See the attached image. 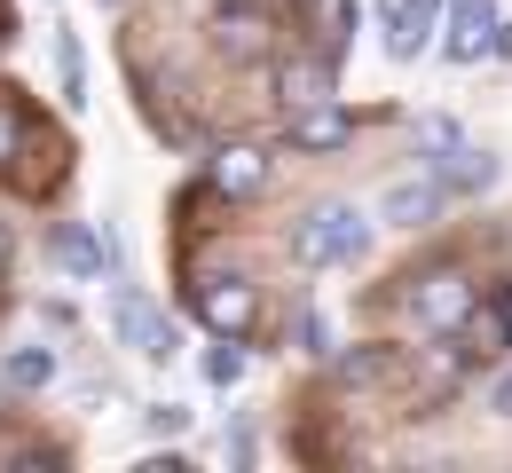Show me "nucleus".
Masks as SVG:
<instances>
[{"label": "nucleus", "mask_w": 512, "mask_h": 473, "mask_svg": "<svg viewBox=\"0 0 512 473\" xmlns=\"http://www.w3.org/2000/svg\"><path fill=\"white\" fill-rule=\"evenodd\" d=\"M363 245H371V221H363L347 198L316 205V213L292 229V253H300V269H347V261H363Z\"/></svg>", "instance_id": "nucleus-1"}, {"label": "nucleus", "mask_w": 512, "mask_h": 473, "mask_svg": "<svg viewBox=\"0 0 512 473\" xmlns=\"http://www.w3.org/2000/svg\"><path fill=\"white\" fill-rule=\"evenodd\" d=\"M197 324H205V332H221V339H245L260 324V292L237 269L197 276Z\"/></svg>", "instance_id": "nucleus-2"}, {"label": "nucleus", "mask_w": 512, "mask_h": 473, "mask_svg": "<svg viewBox=\"0 0 512 473\" xmlns=\"http://www.w3.org/2000/svg\"><path fill=\"white\" fill-rule=\"evenodd\" d=\"M111 324H119V339H127V347H142L150 363H166V355H174V324H166V316L150 308V292H134V284H119V292H111Z\"/></svg>", "instance_id": "nucleus-3"}, {"label": "nucleus", "mask_w": 512, "mask_h": 473, "mask_svg": "<svg viewBox=\"0 0 512 473\" xmlns=\"http://www.w3.org/2000/svg\"><path fill=\"white\" fill-rule=\"evenodd\" d=\"M410 308H418V324H426V332H457V324L473 316V284H465L457 269H434V276H418Z\"/></svg>", "instance_id": "nucleus-4"}, {"label": "nucleus", "mask_w": 512, "mask_h": 473, "mask_svg": "<svg viewBox=\"0 0 512 473\" xmlns=\"http://www.w3.org/2000/svg\"><path fill=\"white\" fill-rule=\"evenodd\" d=\"M205 174H213V190H221V198H260L276 166H268V150H260V142H229V150H213V166H205Z\"/></svg>", "instance_id": "nucleus-5"}, {"label": "nucleus", "mask_w": 512, "mask_h": 473, "mask_svg": "<svg viewBox=\"0 0 512 473\" xmlns=\"http://www.w3.org/2000/svg\"><path fill=\"white\" fill-rule=\"evenodd\" d=\"M442 48H449V64H473L481 48H489V32H497V8L489 0H449L442 8Z\"/></svg>", "instance_id": "nucleus-6"}, {"label": "nucleus", "mask_w": 512, "mask_h": 473, "mask_svg": "<svg viewBox=\"0 0 512 473\" xmlns=\"http://www.w3.org/2000/svg\"><path fill=\"white\" fill-rule=\"evenodd\" d=\"M434 213H442V182H426V174H410V182H386L379 221H394V229H426Z\"/></svg>", "instance_id": "nucleus-7"}, {"label": "nucleus", "mask_w": 512, "mask_h": 473, "mask_svg": "<svg viewBox=\"0 0 512 473\" xmlns=\"http://www.w3.org/2000/svg\"><path fill=\"white\" fill-rule=\"evenodd\" d=\"M213 48L237 56V64L268 56V16H260V8H221V16H213Z\"/></svg>", "instance_id": "nucleus-8"}, {"label": "nucleus", "mask_w": 512, "mask_h": 473, "mask_svg": "<svg viewBox=\"0 0 512 473\" xmlns=\"http://www.w3.org/2000/svg\"><path fill=\"white\" fill-rule=\"evenodd\" d=\"M347 135H355V119H347L339 103H308V111L292 119V150H339Z\"/></svg>", "instance_id": "nucleus-9"}, {"label": "nucleus", "mask_w": 512, "mask_h": 473, "mask_svg": "<svg viewBox=\"0 0 512 473\" xmlns=\"http://www.w3.org/2000/svg\"><path fill=\"white\" fill-rule=\"evenodd\" d=\"M56 261H64L71 276H103L111 269V245H103L87 221H64V229H56Z\"/></svg>", "instance_id": "nucleus-10"}, {"label": "nucleus", "mask_w": 512, "mask_h": 473, "mask_svg": "<svg viewBox=\"0 0 512 473\" xmlns=\"http://www.w3.org/2000/svg\"><path fill=\"white\" fill-rule=\"evenodd\" d=\"M379 24H386V56H394V64H410V56L426 48V16H418L410 0H379Z\"/></svg>", "instance_id": "nucleus-11"}, {"label": "nucleus", "mask_w": 512, "mask_h": 473, "mask_svg": "<svg viewBox=\"0 0 512 473\" xmlns=\"http://www.w3.org/2000/svg\"><path fill=\"white\" fill-rule=\"evenodd\" d=\"M331 95V64H276V103L284 111H308Z\"/></svg>", "instance_id": "nucleus-12"}, {"label": "nucleus", "mask_w": 512, "mask_h": 473, "mask_svg": "<svg viewBox=\"0 0 512 473\" xmlns=\"http://www.w3.org/2000/svg\"><path fill=\"white\" fill-rule=\"evenodd\" d=\"M394 371H402V355H394V347H347V355L331 363V379H339V387H379V379H394Z\"/></svg>", "instance_id": "nucleus-13"}, {"label": "nucleus", "mask_w": 512, "mask_h": 473, "mask_svg": "<svg viewBox=\"0 0 512 473\" xmlns=\"http://www.w3.org/2000/svg\"><path fill=\"white\" fill-rule=\"evenodd\" d=\"M0 379L8 387H48L56 379V347H8L0 355Z\"/></svg>", "instance_id": "nucleus-14"}, {"label": "nucleus", "mask_w": 512, "mask_h": 473, "mask_svg": "<svg viewBox=\"0 0 512 473\" xmlns=\"http://www.w3.org/2000/svg\"><path fill=\"white\" fill-rule=\"evenodd\" d=\"M442 182H449V190H489V182H497V158H489V150H465V142H457V150L442 158Z\"/></svg>", "instance_id": "nucleus-15"}, {"label": "nucleus", "mask_w": 512, "mask_h": 473, "mask_svg": "<svg viewBox=\"0 0 512 473\" xmlns=\"http://www.w3.org/2000/svg\"><path fill=\"white\" fill-rule=\"evenodd\" d=\"M465 339H473V355H505V347H512L505 308H473V316H465Z\"/></svg>", "instance_id": "nucleus-16"}, {"label": "nucleus", "mask_w": 512, "mask_h": 473, "mask_svg": "<svg viewBox=\"0 0 512 473\" xmlns=\"http://www.w3.org/2000/svg\"><path fill=\"white\" fill-rule=\"evenodd\" d=\"M56 71H64V95L79 103V95H87V56H79V40H71V32L56 40Z\"/></svg>", "instance_id": "nucleus-17"}, {"label": "nucleus", "mask_w": 512, "mask_h": 473, "mask_svg": "<svg viewBox=\"0 0 512 473\" xmlns=\"http://www.w3.org/2000/svg\"><path fill=\"white\" fill-rule=\"evenodd\" d=\"M418 142H426V150H434V158H449V150H457V142H465V127H457V119H449V111H434V119H426V127H418Z\"/></svg>", "instance_id": "nucleus-18"}, {"label": "nucleus", "mask_w": 512, "mask_h": 473, "mask_svg": "<svg viewBox=\"0 0 512 473\" xmlns=\"http://www.w3.org/2000/svg\"><path fill=\"white\" fill-rule=\"evenodd\" d=\"M142 426H150V434H182L190 410H182V403H150V410H142Z\"/></svg>", "instance_id": "nucleus-19"}, {"label": "nucleus", "mask_w": 512, "mask_h": 473, "mask_svg": "<svg viewBox=\"0 0 512 473\" xmlns=\"http://www.w3.org/2000/svg\"><path fill=\"white\" fill-rule=\"evenodd\" d=\"M205 371H213V387H229V379L245 371V355H237V347H213V355H205Z\"/></svg>", "instance_id": "nucleus-20"}, {"label": "nucleus", "mask_w": 512, "mask_h": 473, "mask_svg": "<svg viewBox=\"0 0 512 473\" xmlns=\"http://www.w3.org/2000/svg\"><path fill=\"white\" fill-rule=\"evenodd\" d=\"M300 347H308V355H323V347H331V324H323L316 308H300Z\"/></svg>", "instance_id": "nucleus-21"}, {"label": "nucleus", "mask_w": 512, "mask_h": 473, "mask_svg": "<svg viewBox=\"0 0 512 473\" xmlns=\"http://www.w3.org/2000/svg\"><path fill=\"white\" fill-rule=\"evenodd\" d=\"M489 410L512 418V363H497V379H489Z\"/></svg>", "instance_id": "nucleus-22"}, {"label": "nucleus", "mask_w": 512, "mask_h": 473, "mask_svg": "<svg viewBox=\"0 0 512 473\" xmlns=\"http://www.w3.org/2000/svg\"><path fill=\"white\" fill-rule=\"evenodd\" d=\"M16 142H24V119H16V111H8V103H0V166H8V158H16Z\"/></svg>", "instance_id": "nucleus-23"}, {"label": "nucleus", "mask_w": 512, "mask_h": 473, "mask_svg": "<svg viewBox=\"0 0 512 473\" xmlns=\"http://www.w3.org/2000/svg\"><path fill=\"white\" fill-rule=\"evenodd\" d=\"M8 261H16V237H8V221H0V276H8Z\"/></svg>", "instance_id": "nucleus-24"}, {"label": "nucleus", "mask_w": 512, "mask_h": 473, "mask_svg": "<svg viewBox=\"0 0 512 473\" xmlns=\"http://www.w3.org/2000/svg\"><path fill=\"white\" fill-rule=\"evenodd\" d=\"M410 8H418V16H442V8H449V0H410Z\"/></svg>", "instance_id": "nucleus-25"}, {"label": "nucleus", "mask_w": 512, "mask_h": 473, "mask_svg": "<svg viewBox=\"0 0 512 473\" xmlns=\"http://www.w3.org/2000/svg\"><path fill=\"white\" fill-rule=\"evenodd\" d=\"M505 324H512V300H505Z\"/></svg>", "instance_id": "nucleus-26"}]
</instances>
